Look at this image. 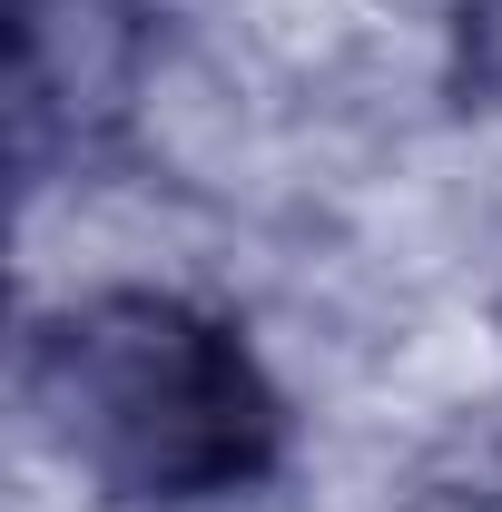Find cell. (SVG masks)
Masks as SVG:
<instances>
[{
	"mask_svg": "<svg viewBox=\"0 0 502 512\" xmlns=\"http://www.w3.org/2000/svg\"><path fill=\"white\" fill-rule=\"evenodd\" d=\"M20 394L79 483L138 512L237 503L286 463V394L247 325L178 286H89L30 325Z\"/></svg>",
	"mask_w": 502,
	"mask_h": 512,
	"instance_id": "6da1fadb",
	"label": "cell"
},
{
	"mask_svg": "<svg viewBox=\"0 0 502 512\" xmlns=\"http://www.w3.org/2000/svg\"><path fill=\"white\" fill-rule=\"evenodd\" d=\"M158 60V0H10V158L89 168L128 128Z\"/></svg>",
	"mask_w": 502,
	"mask_h": 512,
	"instance_id": "7a4b0ae2",
	"label": "cell"
}]
</instances>
